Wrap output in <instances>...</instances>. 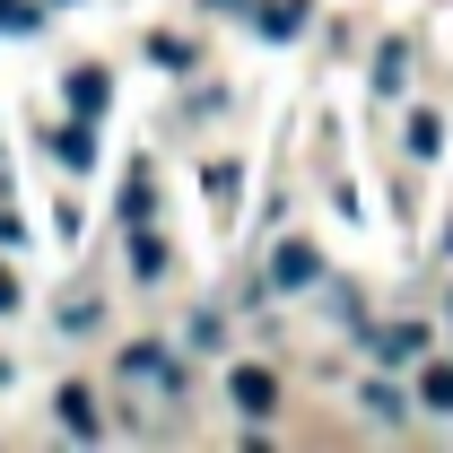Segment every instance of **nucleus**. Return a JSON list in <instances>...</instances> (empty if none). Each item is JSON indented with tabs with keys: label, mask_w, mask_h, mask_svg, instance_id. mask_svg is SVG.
Returning <instances> with one entry per match:
<instances>
[{
	"label": "nucleus",
	"mask_w": 453,
	"mask_h": 453,
	"mask_svg": "<svg viewBox=\"0 0 453 453\" xmlns=\"http://www.w3.org/2000/svg\"><path fill=\"white\" fill-rule=\"evenodd\" d=\"M61 427H70V436H96V401H88V384L61 393Z\"/></svg>",
	"instance_id": "3"
},
{
	"label": "nucleus",
	"mask_w": 453,
	"mask_h": 453,
	"mask_svg": "<svg viewBox=\"0 0 453 453\" xmlns=\"http://www.w3.org/2000/svg\"><path fill=\"white\" fill-rule=\"evenodd\" d=\"M271 401H280V384H271L262 366H235V410H253V418H262Z\"/></svg>",
	"instance_id": "1"
},
{
	"label": "nucleus",
	"mask_w": 453,
	"mask_h": 453,
	"mask_svg": "<svg viewBox=\"0 0 453 453\" xmlns=\"http://www.w3.org/2000/svg\"><path fill=\"white\" fill-rule=\"evenodd\" d=\"M131 262H140V280H157V271H166V244H157V235H140V244H131Z\"/></svg>",
	"instance_id": "7"
},
{
	"label": "nucleus",
	"mask_w": 453,
	"mask_h": 453,
	"mask_svg": "<svg viewBox=\"0 0 453 453\" xmlns=\"http://www.w3.org/2000/svg\"><path fill=\"white\" fill-rule=\"evenodd\" d=\"M0 27H35V9L27 0H0Z\"/></svg>",
	"instance_id": "8"
},
{
	"label": "nucleus",
	"mask_w": 453,
	"mask_h": 453,
	"mask_svg": "<svg viewBox=\"0 0 453 453\" xmlns=\"http://www.w3.org/2000/svg\"><path fill=\"white\" fill-rule=\"evenodd\" d=\"M271 280H280V288H314V253H305V244H280Z\"/></svg>",
	"instance_id": "2"
},
{
	"label": "nucleus",
	"mask_w": 453,
	"mask_h": 453,
	"mask_svg": "<svg viewBox=\"0 0 453 453\" xmlns=\"http://www.w3.org/2000/svg\"><path fill=\"white\" fill-rule=\"evenodd\" d=\"M418 401H427V410H453V366H427V375H418Z\"/></svg>",
	"instance_id": "4"
},
{
	"label": "nucleus",
	"mask_w": 453,
	"mask_h": 453,
	"mask_svg": "<svg viewBox=\"0 0 453 453\" xmlns=\"http://www.w3.org/2000/svg\"><path fill=\"white\" fill-rule=\"evenodd\" d=\"M70 105H79V113L105 105V70H79V79H70Z\"/></svg>",
	"instance_id": "5"
},
{
	"label": "nucleus",
	"mask_w": 453,
	"mask_h": 453,
	"mask_svg": "<svg viewBox=\"0 0 453 453\" xmlns=\"http://www.w3.org/2000/svg\"><path fill=\"white\" fill-rule=\"evenodd\" d=\"M410 149H418V157H436V149H445V122H436V113H418V122H410Z\"/></svg>",
	"instance_id": "6"
},
{
	"label": "nucleus",
	"mask_w": 453,
	"mask_h": 453,
	"mask_svg": "<svg viewBox=\"0 0 453 453\" xmlns=\"http://www.w3.org/2000/svg\"><path fill=\"white\" fill-rule=\"evenodd\" d=\"M9 305H18V280H9V271H0V314H9Z\"/></svg>",
	"instance_id": "9"
}]
</instances>
